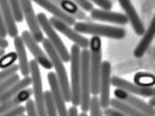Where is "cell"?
I'll return each instance as SVG.
<instances>
[{"label":"cell","instance_id":"25","mask_svg":"<svg viewBox=\"0 0 155 116\" xmlns=\"http://www.w3.org/2000/svg\"><path fill=\"white\" fill-rule=\"evenodd\" d=\"M134 82L140 87H153L155 83V77L149 72H137L134 77Z\"/></svg>","mask_w":155,"mask_h":116},{"label":"cell","instance_id":"15","mask_svg":"<svg viewBox=\"0 0 155 116\" xmlns=\"http://www.w3.org/2000/svg\"><path fill=\"white\" fill-rule=\"evenodd\" d=\"M117 1L119 3V5L122 7V10L125 12V16L127 17L128 22H130L134 33L137 35L141 36L144 34L146 28L131 0H117Z\"/></svg>","mask_w":155,"mask_h":116},{"label":"cell","instance_id":"16","mask_svg":"<svg viewBox=\"0 0 155 116\" xmlns=\"http://www.w3.org/2000/svg\"><path fill=\"white\" fill-rule=\"evenodd\" d=\"M91 17L95 21L120 25H126L128 23V19L125 16V14L111 11H104L102 9H93L91 11Z\"/></svg>","mask_w":155,"mask_h":116},{"label":"cell","instance_id":"20","mask_svg":"<svg viewBox=\"0 0 155 116\" xmlns=\"http://www.w3.org/2000/svg\"><path fill=\"white\" fill-rule=\"evenodd\" d=\"M14 47L16 49L17 59L19 61L18 68L23 77H28L29 75V62L28 60V56L26 53L25 45L21 36H16L14 38Z\"/></svg>","mask_w":155,"mask_h":116},{"label":"cell","instance_id":"26","mask_svg":"<svg viewBox=\"0 0 155 116\" xmlns=\"http://www.w3.org/2000/svg\"><path fill=\"white\" fill-rule=\"evenodd\" d=\"M44 101L46 116H58V112L49 90L46 91L44 93Z\"/></svg>","mask_w":155,"mask_h":116},{"label":"cell","instance_id":"7","mask_svg":"<svg viewBox=\"0 0 155 116\" xmlns=\"http://www.w3.org/2000/svg\"><path fill=\"white\" fill-rule=\"evenodd\" d=\"M29 74H31V83L33 85V95L35 96V106L38 116H46L45 110L44 91L42 88L41 74L40 71L39 64L35 60L29 61Z\"/></svg>","mask_w":155,"mask_h":116},{"label":"cell","instance_id":"40","mask_svg":"<svg viewBox=\"0 0 155 116\" xmlns=\"http://www.w3.org/2000/svg\"><path fill=\"white\" fill-rule=\"evenodd\" d=\"M150 107H152V108H154L155 107V96H152V97H150L149 102H148V103H147Z\"/></svg>","mask_w":155,"mask_h":116},{"label":"cell","instance_id":"37","mask_svg":"<svg viewBox=\"0 0 155 116\" xmlns=\"http://www.w3.org/2000/svg\"><path fill=\"white\" fill-rule=\"evenodd\" d=\"M104 114L105 116H127L126 114H122V112H120V111L114 109V108H105Z\"/></svg>","mask_w":155,"mask_h":116},{"label":"cell","instance_id":"4","mask_svg":"<svg viewBox=\"0 0 155 116\" xmlns=\"http://www.w3.org/2000/svg\"><path fill=\"white\" fill-rule=\"evenodd\" d=\"M80 47L77 45H72L70 53L71 62V102L72 106L80 105Z\"/></svg>","mask_w":155,"mask_h":116},{"label":"cell","instance_id":"17","mask_svg":"<svg viewBox=\"0 0 155 116\" xmlns=\"http://www.w3.org/2000/svg\"><path fill=\"white\" fill-rule=\"evenodd\" d=\"M31 1H33L36 5H38L44 10L48 11L50 14L54 16V17L61 20L62 22H66L70 26L74 25V23L76 22V19L74 17L68 15L67 12H65L57 5L52 3L49 0H31Z\"/></svg>","mask_w":155,"mask_h":116},{"label":"cell","instance_id":"34","mask_svg":"<svg viewBox=\"0 0 155 116\" xmlns=\"http://www.w3.org/2000/svg\"><path fill=\"white\" fill-rule=\"evenodd\" d=\"M91 3H94L95 5L100 7L102 10H104V11H110L113 7L112 5V2L110 0H89Z\"/></svg>","mask_w":155,"mask_h":116},{"label":"cell","instance_id":"14","mask_svg":"<svg viewBox=\"0 0 155 116\" xmlns=\"http://www.w3.org/2000/svg\"><path fill=\"white\" fill-rule=\"evenodd\" d=\"M48 80L50 86V92L53 101L54 102L56 109L58 112L59 116H67L68 112L66 106V102L64 99V96L62 94L61 89L60 87L59 82L57 80V77L54 72H48Z\"/></svg>","mask_w":155,"mask_h":116},{"label":"cell","instance_id":"27","mask_svg":"<svg viewBox=\"0 0 155 116\" xmlns=\"http://www.w3.org/2000/svg\"><path fill=\"white\" fill-rule=\"evenodd\" d=\"M17 55L16 52H11L7 54H4L0 58V68L5 70L11 66L14 65V63L17 61Z\"/></svg>","mask_w":155,"mask_h":116},{"label":"cell","instance_id":"35","mask_svg":"<svg viewBox=\"0 0 155 116\" xmlns=\"http://www.w3.org/2000/svg\"><path fill=\"white\" fill-rule=\"evenodd\" d=\"M25 102H26V104H25V110L27 112V116H38L37 115V113H36V109H35L34 100L28 99Z\"/></svg>","mask_w":155,"mask_h":116},{"label":"cell","instance_id":"10","mask_svg":"<svg viewBox=\"0 0 155 116\" xmlns=\"http://www.w3.org/2000/svg\"><path fill=\"white\" fill-rule=\"evenodd\" d=\"M48 20H49L51 25L54 28L55 30L63 34L65 36H67V38L74 43V45H77L78 47H79L80 48H83V49L88 48L90 40L86 37L82 35L81 34L78 33L77 31L74 30V28H72L70 25L57 19L55 17H51Z\"/></svg>","mask_w":155,"mask_h":116},{"label":"cell","instance_id":"28","mask_svg":"<svg viewBox=\"0 0 155 116\" xmlns=\"http://www.w3.org/2000/svg\"><path fill=\"white\" fill-rule=\"evenodd\" d=\"M90 116H103L102 108L100 106L99 98L97 95H93L90 101Z\"/></svg>","mask_w":155,"mask_h":116},{"label":"cell","instance_id":"13","mask_svg":"<svg viewBox=\"0 0 155 116\" xmlns=\"http://www.w3.org/2000/svg\"><path fill=\"white\" fill-rule=\"evenodd\" d=\"M114 96H115L116 99L121 101V102L126 103L127 105L137 108V109L143 112L144 114H147V115H155L154 108L150 107L146 102H144L143 100L140 99L139 97L135 96L134 95L129 94V93L122 90L121 89L116 88L114 90Z\"/></svg>","mask_w":155,"mask_h":116},{"label":"cell","instance_id":"9","mask_svg":"<svg viewBox=\"0 0 155 116\" xmlns=\"http://www.w3.org/2000/svg\"><path fill=\"white\" fill-rule=\"evenodd\" d=\"M110 77L111 64L109 61H103L99 79V102L102 108L105 109L110 107Z\"/></svg>","mask_w":155,"mask_h":116},{"label":"cell","instance_id":"24","mask_svg":"<svg viewBox=\"0 0 155 116\" xmlns=\"http://www.w3.org/2000/svg\"><path fill=\"white\" fill-rule=\"evenodd\" d=\"M110 106L112 107V108L122 112V114H126L127 116H149L137 108L127 105L126 103H124L116 98L110 99Z\"/></svg>","mask_w":155,"mask_h":116},{"label":"cell","instance_id":"18","mask_svg":"<svg viewBox=\"0 0 155 116\" xmlns=\"http://www.w3.org/2000/svg\"><path fill=\"white\" fill-rule=\"evenodd\" d=\"M142 38L134 50V56L137 59L143 57L146 52L149 48L155 36V17H153L150 25L147 30H145L144 34H142Z\"/></svg>","mask_w":155,"mask_h":116},{"label":"cell","instance_id":"8","mask_svg":"<svg viewBox=\"0 0 155 116\" xmlns=\"http://www.w3.org/2000/svg\"><path fill=\"white\" fill-rule=\"evenodd\" d=\"M19 1H20L23 19L25 18V21L29 28V32L33 36V38L38 43L41 42L44 40V35L39 26L37 17L32 5V1L31 0H19Z\"/></svg>","mask_w":155,"mask_h":116},{"label":"cell","instance_id":"41","mask_svg":"<svg viewBox=\"0 0 155 116\" xmlns=\"http://www.w3.org/2000/svg\"><path fill=\"white\" fill-rule=\"evenodd\" d=\"M5 53V49H3V48H0V58L4 55Z\"/></svg>","mask_w":155,"mask_h":116},{"label":"cell","instance_id":"30","mask_svg":"<svg viewBox=\"0 0 155 116\" xmlns=\"http://www.w3.org/2000/svg\"><path fill=\"white\" fill-rule=\"evenodd\" d=\"M20 80V77L17 73H15L13 75H11V77H7L5 80H4L3 82L0 83V95L4 93L7 89L10 86H11L13 83H17V81Z\"/></svg>","mask_w":155,"mask_h":116},{"label":"cell","instance_id":"1","mask_svg":"<svg viewBox=\"0 0 155 116\" xmlns=\"http://www.w3.org/2000/svg\"><path fill=\"white\" fill-rule=\"evenodd\" d=\"M90 77L91 94L97 95L99 93V79L102 67V40L98 36H92L90 40Z\"/></svg>","mask_w":155,"mask_h":116},{"label":"cell","instance_id":"23","mask_svg":"<svg viewBox=\"0 0 155 116\" xmlns=\"http://www.w3.org/2000/svg\"><path fill=\"white\" fill-rule=\"evenodd\" d=\"M30 84H31V77H24L23 79H21V80L17 81V83H13L4 93L0 95V103L4 102L6 100L12 98L13 96L18 94L20 91L23 90L24 89L28 88V86H29Z\"/></svg>","mask_w":155,"mask_h":116},{"label":"cell","instance_id":"21","mask_svg":"<svg viewBox=\"0 0 155 116\" xmlns=\"http://www.w3.org/2000/svg\"><path fill=\"white\" fill-rule=\"evenodd\" d=\"M32 95H33L32 89L26 88L11 99L6 100L4 102L0 103V114L10 111L12 108L22 104V102L28 101V99H30Z\"/></svg>","mask_w":155,"mask_h":116},{"label":"cell","instance_id":"6","mask_svg":"<svg viewBox=\"0 0 155 116\" xmlns=\"http://www.w3.org/2000/svg\"><path fill=\"white\" fill-rule=\"evenodd\" d=\"M36 17H37L39 26L41 29V31H43L46 34V35L48 36V40H49L53 47L55 49L57 53L61 57L62 61L66 62V63L69 62L70 61V53L68 52V50L66 47V46L64 45L61 38L59 36V34H57L54 28L51 25L48 17L43 12H40L38 13V15H36Z\"/></svg>","mask_w":155,"mask_h":116},{"label":"cell","instance_id":"22","mask_svg":"<svg viewBox=\"0 0 155 116\" xmlns=\"http://www.w3.org/2000/svg\"><path fill=\"white\" fill-rule=\"evenodd\" d=\"M52 3L55 4L61 8L68 15L73 17L79 21H84L86 19V14L77 5H75L71 0H49Z\"/></svg>","mask_w":155,"mask_h":116},{"label":"cell","instance_id":"31","mask_svg":"<svg viewBox=\"0 0 155 116\" xmlns=\"http://www.w3.org/2000/svg\"><path fill=\"white\" fill-rule=\"evenodd\" d=\"M18 70H19L18 66H17V65H13V66H11V67H9V68H7V69H5V70L1 71V72H0V83L3 82L4 80H5L7 77H11V75L17 73Z\"/></svg>","mask_w":155,"mask_h":116},{"label":"cell","instance_id":"42","mask_svg":"<svg viewBox=\"0 0 155 116\" xmlns=\"http://www.w3.org/2000/svg\"><path fill=\"white\" fill-rule=\"evenodd\" d=\"M78 116H88V115H87V114H86V113H83V112H82L80 114H78Z\"/></svg>","mask_w":155,"mask_h":116},{"label":"cell","instance_id":"3","mask_svg":"<svg viewBox=\"0 0 155 116\" xmlns=\"http://www.w3.org/2000/svg\"><path fill=\"white\" fill-rule=\"evenodd\" d=\"M74 30L78 33L91 34L98 37H106L110 39L122 40L125 38L127 31L121 27H114L109 25H103L90 22H76L74 23Z\"/></svg>","mask_w":155,"mask_h":116},{"label":"cell","instance_id":"5","mask_svg":"<svg viewBox=\"0 0 155 116\" xmlns=\"http://www.w3.org/2000/svg\"><path fill=\"white\" fill-rule=\"evenodd\" d=\"M90 52L88 49H83L80 53V108L83 113H87L91 101V77L89 67Z\"/></svg>","mask_w":155,"mask_h":116},{"label":"cell","instance_id":"11","mask_svg":"<svg viewBox=\"0 0 155 116\" xmlns=\"http://www.w3.org/2000/svg\"><path fill=\"white\" fill-rule=\"evenodd\" d=\"M21 38L22 39L23 43L27 47L30 53L34 56L35 60L46 70H51L53 68V65L51 61L48 59V57L45 54L43 50L40 47L38 42L33 38L30 32L28 30L22 31Z\"/></svg>","mask_w":155,"mask_h":116},{"label":"cell","instance_id":"2","mask_svg":"<svg viewBox=\"0 0 155 116\" xmlns=\"http://www.w3.org/2000/svg\"><path fill=\"white\" fill-rule=\"evenodd\" d=\"M45 51L47 52L48 59L51 61L53 67L55 70V75L57 80L59 82L60 87L61 89L62 94L64 96V99L66 102H69L71 101V89H70V83L68 80V75L66 67L64 66V62L62 61L61 57L57 53L55 49L53 47L49 40L48 39H45L41 41Z\"/></svg>","mask_w":155,"mask_h":116},{"label":"cell","instance_id":"12","mask_svg":"<svg viewBox=\"0 0 155 116\" xmlns=\"http://www.w3.org/2000/svg\"><path fill=\"white\" fill-rule=\"evenodd\" d=\"M110 83L114 87L121 89L127 93L132 95H141L143 97H152L155 95L154 87H140L135 83L127 81L122 77L113 76L110 77Z\"/></svg>","mask_w":155,"mask_h":116},{"label":"cell","instance_id":"32","mask_svg":"<svg viewBox=\"0 0 155 116\" xmlns=\"http://www.w3.org/2000/svg\"><path fill=\"white\" fill-rule=\"evenodd\" d=\"M75 5H77L83 11L91 12L94 9L93 5L89 0H71Z\"/></svg>","mask_w":155,"mask_h":116},{"label":"cell","instance_id":"36","mask_svg":"<svg viewBox=\"0 0 155 116\" xmlns=\"http://www.w3.org/2000/svg\"><path fill=\"white\" fill-rule=\"evenodd\" d=\"M7 35H8V34H7V30H6L5 22L3 15L0 11V39H5Z\"/></svg>","mask_w":155,"mask_h":116},{"label":"cell","instance_id":"38","mask_svg":"<svg viewBox=\"0 0 155 116\" xmlns=\"http://www.w3.org/2000/svg\"><path fill=\"white\" fill-rule=\"evenodd\" d=\"M67 112H68L67 116H78V110L77 107H75V106L71 107Z\"/></svg>","mask_w":155,"mask_h":116},{"label":"cell","instance_id":"19","mask_svg":"<svg viewBox=\"0 0 155 116\" xmlns=\"http://www.w3.org/2000/svg\"><path fill=\"white\" fill-rule=\"evenodd\" d=\"M0 11L5 22L8 35L11 38H15L18 35V28L8 0H0Z\"/></svg>","mask_w":155,"mask_h":116},{"label":"cell","instance_id":"33","mask_svg":"<svg viewBox=\"0 0 155 116\" xmlns=\"http://www.w3.org/2000/svg\"><path fill=\"white\" fill-rule=\"evenodd\" d=\"M25 112H26L25 107L19 105L11 109L10 111H8V112H5V113L0 114V116H20L21 114H23Z\"/></svg>","mask_w":155,"mask_h":116},{"label":"cell","instance_id":"43","mask_svg":"<svg viewBox=\"0 0 155 116\" xmlns=\"http://www.w3.org/2000/svg\"><path fill=\"white\" fill-rule=\"evenodd\" d=\"M20 116H26V115H25V114H21V115H20Z\"/></svg>","mask_w":155,"mask_h":116},{"label":"cell","instance_id":"39","mask_svg":"<svg viewBox=\"0 0 155 116\" xmlns=\"http://www.w3.org/2000/svg\"><path fill=\"white\" fill-rule=\"evenodd\" d=\"M9 47V41L6 39H0V48L5 49Z\"/></svg>","mask_w":155,"mask_h":116},{"label":"cell","instance_id":"29","mask_svg":"<svg viewBox=\"0 0 155 116\" xmlns=\"http://www.w3.org/2000/svg\"><path fill=\"white\" fill-rule=\"evenodd\" d=\"M8 2H9V5H11L16 22H23V16H22V10H21L20 1L19 0H8Z\"/></svg>","mask_w":155,"mask_h":116}]
</instances>
